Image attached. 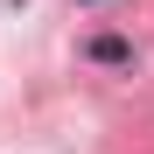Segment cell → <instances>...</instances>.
<instances>
[{
    "instance_id": "cell-2",
    "label": "cell",
    "mask_w": 154,
    "mask_h": 154,
    "mask_svg": "<svg viewBox=\"0 0 154 154\" xmlns=\"http://www.w3.org/2000/svg\"><path fill=\"white\" fill-rule=\"evenodd\" d=\"M77 7H91V0H77Z\"/></svg>"
},
{
    "instance_id": "cell-1",
    "label": "cell",
    "mask_w": 154,
    "mask_h": 154,
    "mask_svg": "<svg viewBox=\"0 0 154 154\" xmlns=\"http://www.w3.org/2000/svg\"><path fill=\"white\" fill-rule=\"evenodd\" d=\"M84 56L119 70V63H133V42H126V35H91V42H84Z\"/></svg>"
}]
</instances>
